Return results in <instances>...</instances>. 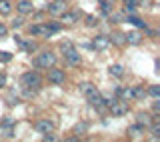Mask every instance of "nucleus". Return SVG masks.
<instances>
[{
  "label": "nucleus",
  "mask_w": 160,
  "mask_h": 142,
  "mask_svg": "<svg viewBox=\"0 0 160 142\" xmlns=\"http://www.w3.org/2000/svg\"><path fill=\"white\" fill-rule=\"evenodd\" d=\"M60 48H62V52H66V50L72 48V44H70V42H62V46H60Z\"/></svg>",
  "instance_id": "72a5a7b5"
},
{
  "label": "nucleus",
  "mask_w": 160,
  "mask_h": 142,
  "mask_svg": "<svg viewBox=\"0 0 160 142\" xmlns=\"http://www.w3.org/2000/svg\"><path fill=\"white\" fill-rule=\"evenodd\" d=\"M14 136V124L12 120H4L0 124V138H12Z\"/></svg>",
  "instance_id": "9d476101"
},
{
  "label": "nucleus",
  "mask_w": 160,
  "mask_h": 142,
  "mask_svg": "<svg viewBox=\"0 0 160 142\" xmlns=\"http://www.w3.org/2000/svg\"><path fill=\"white\" fill-rule=\"evenodd\" d=\"M40 84H42V76H40L38 72H24L22 74V86L24 88H34V90H38L40 88Z\"/></svg>",
  "instance_id": "f257e3e1"
},
{
  "label": "nucleus",
  "mask_w": 160,
  "mask_h": 142,
  "mask_svg": "<svg viewBox=\"0 0 160 142\" xmlns=\"http://www.w3.org/2000/svg\"><path fill=\"white\" fill-rule=\"evenodd\" d=\"M86 100H88L90 106H94V108H102V106H104V98H102V94H100L98 90L90 92V94L86 96Z\"/></svg>",
  "instance_id": "1a4fd4ad"
},
{
  "label": "nucleus",
  "mask_w": 160,
  "mask_h": 142,
  "mask_svg": "<svg viewBox=\"0 0 160 142\" xmlns=\"http://www.w3.org/2000/svg\"><path fill=\"white\" fill-rule=\"evenodd\" d=\"M96 24H98V18H96V16H92V14H88V16H86V26L94 28Z\"/></svg>",
  "instance_id": "c85d7f7f"
},
{
  "label": "nucleus",
  "mask_w": 160,
  "mask_h": 142,
  "mask_svg": "<svg viewBox=\"0 0 160 142\" xmlns=\"http://www.w3.org/2000/svg\"><path fill=\"white\" fill-rule=\"evenodd\" d=\"M4 36H8V26L0 22V38H4Z\"/></svg>",
  "instance_id": "473e14b6"
},
{
  "label": "nucleus",
  "mask_w": 160,
  "mask_h": 142,
  "mask_svg": "<svg viewBox=\"0 0 160 142\" xmlns=\"http://www.w3.org/2000/svg\"><path fill=\"white\" fill-rule=\"evenodd\" d=\"M134 90V98H144L146 96V90L142 88V86H136V88H132Z\"/></svg>",
  "instance_id": "bb28decb"
},
{
  "label": "nucleus",
  "mask_w": 160,
  "mask_h": 142,
  "mask_svg": "<svg viewBox=\"0 0 160 142\" xmlns=\"http://www.w3.org/2000/svg\"><path fill=\"white\" fill-rule=\"evenodd\" d=\"M36 132H40V134H50V132H54V122H50V120H38L36 122Z\"/></svg>",
  "instance_id": "0eeeda50"
},
{
  "label": "nucleus",
  "mask_w": 160,
  "mask_h": 142,
  "mask_svg": "<svg viewBox=\"0 0 160 142\" xmlns=\"http://www.w3.org/2000/svg\"><path fill=\"white\" fill-rule=\"evenodd\" d=\"M60 28H62V24H60V22H50V24H48V30H50L52 34H54V32H58Z\"/></svg>",
  "instance_id": "7c9ffc66"
},
{
  "label": "nucleus",
  "mask_w": 160,
  "mask_h": 142,
  "mask_svg": "<svg viewBox=\"0 0 160 142\" xmlns=\"http://www.w3.org/2000/svg\"><path fill=\"white\" fill-rule=\"evenodd\" d=\"M110 38V44H116V46H124L126 44V36H124L122 32H114L112 36H108Z\"/></svg>",
  "instance_id": "f3484780"
},
{
  "label": "nucleus",
  "mask_w": 160,
  "mask_h": 142,
  "mask_svg": "<svg viewBox=\"0 0 160 142\" xmlns=\"http://www.w3.org/2000/svg\"><path fill=\"white\" fill-rule=\"evenodd\" d=\"M100 8H102L104 14H110V12H112V8H110V2H108V0H100Z\"/></svg>",
  "instance_id": "cd10ccee"
},
{
  "label": "nucleus",
  "mask_w": 160,
  "mask_h": 142,
  "mask_svg": "<svg viewBox=\"0 0 160 142\" xmlns=\"http://www.w3.org/2000/svg\"><path fill=\"white\" fill-rule=\"evenodd\" d=\"M16 8H18L20 14H32L34 12V4L30 2V0H20L16 4Z\"/></svg>",
  "instance_id": "4468645a"
},
{
  "label": "nucleus",
  "mask_w": 160,
  "mask_h": 142,
  "mask_svg": "<svg viewBox=\"0 0 160 142\" xmlns=\"http://www.w3.org/2000/svg\"><path fill=\"white\" fill-rule=\"evenodd\" d=\"M160 110V102H158V98H156V102H154V112H158Z\"/></svg>",
  "instance_id": "c9c22d12"
},
{
  "label": "nucleus",
  "mask_w": 160,
  "mask_h": 142,
  "mask_svg": "<svg viewBox=\"0 0 160 142\" xmlns=\"http://www.w3.org/2000/svg\"><path fill=\"white\" fill-rule=\"evenodd\" d=\"M28 34L30 36H44V38L52 36V32L48 30V24H34V26L28 28Z\"/></svg>",
  "instance_id": "39448f33"
},
{
  "label": "nucleus",
  "mask_w": 160,
  "mask_h": 142,
  "mask_svg": "<svg viewBox=\"0 0 160 142\" xmlns=\"http://www.w3.org/2000/svg\"><path fill=\"white\" fill-rule=\"evenodd\" d=\"M96 90V86L94 84H90V82H80V92H82L84 96H88L90 92H94Z\"/></svg>",
  "instance_id": "4be33fe9"
},
{
  "label": "nucleus",
  "mask_w": 160,
  "mask_h": 142,
  "mask_svg": "<svg viewBox=\"0 0 160 142\" xmlns=\"http://www.w3.org/2000/svg\"><path fill=\"white\" fill-rule=\"evenodd\" d=\"M4 86H6V76L0 74V88H4Z\"/></svg>",
  "instance_id": "f704fd0d"
},
{
  "label": "nucleus",
  "mask_w": 160,
  "mask_h": 142,
  "mask_svg": "<svg viewBox=\"0 0 160 142\" xmlns=\"http://www.w3.org/2000/svg\"><path fill=\"white\" fill-rule=\"evenodd\" d=\"M122 4H124V12L128 14L136 12V0H122Z\"/></svg>",
  "instance_id": "412c9836"
},
{
  "label": "nucleus",
  "mask_w": 160,
  "mask_h": 142,
  "mask_svg": "<svg viewBox=\"0 0 160 142\" xmlns=\"http://www.w3.org/2000/svg\"><path fill=\"white\" fill-rule=\"evenodd\" d=\"M128 136H130V138H134V140H136V138H142V136H144V126L138 124V122L132 124L128 128Z\"/></svg>",
  "instance_id": "ddd939ff"
},
{
  "label": "nucleus",
  "mask_w": 160,
  "mask_h": 142,
  "mask_svg": "<svg viewBox=\"0 0 160 142\" xmlns=\"http://www.w3.org/2000/svg\"><path fill=\"white\" fill-rule=\"evenodd\" d=\"M136 122L142 124L144 128H148V126L154 122V118H152V114H148V112H140V114L136 116Z\"/></svg>",
  "instance_id": "2eb2a0df"
},
{
  "label": "nucleus",
  "mask_w": 160,
  "mask_h": 142,
  "mask_svg": "<svg viewBox=\"0 0 160 142\" xmlns=\"http://www.w3.org/2000/svg\"><path fill=\"white\" fill-rule=\"evenodd\" d=\"M120 96H122V100H132L134 98V90L132 88H122L120 90Z\"/></svg>",
  "instance_id": "393cba45"
},
{
  "label": "nucleus",
  "mask_w": 160,
  "mask_h": 142,
  "mask_svg": "<svg viewBox=\"0 0 160 142\" xmlns=\"http://www.w3.org/2000/svg\"><path fill=\"white\" fill-rule=\"evenodd\" d=\"M150 4V0H140V6H148Z\"/></svg>",
  "instance_id": "e433bc0d"
},
{
  "label": "nucleus",
  "mask_w": 160,
  "mask_h": 142,
  "mask_svg": "<svg viewBox=\"0 0 160 142\" xmlns=\"http://www.w3.org/2000/svg\"><path fill=\"white\" fill-rule=\"evenodd\" d=\"M126 22L134 24V26H136V28H140V30H148L146 22H144V20H140L138 16H134V14H128V16H126Z\"/></svg>",
  "instance_id": "dca6fc26"
},
{
  "label": "nucleus",
  "mask_w": 160,
  "mask_h": 142,
  "mask_svg": "<svg viewBox=\"0 0 160 142\" xmlns=\"http://www.w3.org/2000/svg\"><path fill=\"white\" fill-rule=\"evenodd\" d=\"M24 24V20H22V16H18V18H14L12 20V28H20Z\"/></svg>",
  "instance_id": "2f4dec72"
},
{
  "label": "nucleus",
  "mask_w": 160,
  "mask_h": 142,
  "mask_svg": "<svg viewBox=\"0 0 160 142\" xmlns=\"http://www.w3.org/2000/svg\"><path fill=\"white\" fill-rule=\"evenodd\" d=\"M10 60H12V54L6 50H0V62H10Z\"/></svg>",
  "instance_id": "c756f323"
},
{
  "label": "nucleus",
  "mask_w": 160,
  "mask_h": 142,
  "mask_svg": "<svg viewBox=\"0 0 160 142\" xmlns=\"http://www.w3.org/2000/svg\"><path fill=\"white\" fill-rule=\"evenodd\" d=\"M60 16H62V22H60L62 26H64V24H66V26H72V24H76L78 20H80V14L78 12H68V10H66V12H62Z\"/></svg>",
  "instance_id": "f8f14e48"
},
{
  "label": "nucleus",
  "mask_w": 160,
  "mask_h": 142,
  "mask_svg": "<svg viewBox=\"0 0 160 142\" xmlns=\"http://www.w3.org/2000/svg\"><path fill=\"white\" fill-rule=\"evenodd\" d=\"M108 16H110V22H114V24L126 22V16H124V14H120V12H110Z\"/></svg>",
  "instance_id": "5701e85b"
},
{
  "label": "nucleus",
  "mask_w": 160,
  "mask_h": 142,
  "mask_svg": "<svg viewBox=\"0 0 160 142\" xmlns=\"http://www.w3.org/2000/svg\"><path fill=\"white\" fill-rule=\"evenodd\" d=\"M86 130H88V124L86 122H78L76 126H74V132H76V136H82Z\"/></svg>",
  "instance_id": "b1692460"
},
{
  "label": "nucleus",
  "mask_w": 160,
  "mask_h": 142,
  "mask_svg": "<svg viewBox=\"0 0 160 142\" xmlns=\"http://www.w3.org/2000/svg\"><path fill=\"white\" fill-rule=\"evenodd\" d=\"M146 94H150V96H154V98H160V86H150V88L146 90Z\"/></svg>",
  "instance_id": "a878e982"
},
{
  "label": "nucleus",
  "mask_w": 160,
  "mask_h": 142,
  "mask_svg": "<svg viewBox=\"0 0 160 142\" xmlns=\"http://www.w3.org/2000/svg\"><path fill=\"white\" fill-rule=\"evenodd\" d=\"M34 64H36L38 68H50L56 64V54L54 52H40L38 58L34 60Z\"/></svg>",
  "instance_id": "f03ea898"
},
{
  "label": "nucleus",
  "mask_w": 160,
  "mask_h": 142,
  "mask_svg": "<svg viewBox=\"0 0 160 142\" xmlns=\"http://www.w3.org/2000/svg\"><path fill=\"white\" fill-rule=\"evenodd\" d=\"M110 46V38L108 36H104V34H98V36H94L92 40V48H96V50H106Z\"/></svg>",
  "instance_id": "9b49d317"
},
{
  "label": "nucleus",
  "mask_w": 160,
  "mask_h": 142,
  "mask_svg": "<svg viewBox=\"0 0 160 142\" xmlns=\"http://www.w3.org/2000/svg\"><path fill=\"white\" fill-rule=\"evenodd\" d=\"M48 80H50L52 84H58V86H62V84H64V80H66V76H64V70L50 66V70H48Z\"/></svg>",
  "instance_id": "20e7f679"
},
{
  "label": "nucleus",
  "mask_w": 160,
  "mask_h": 142,
  "mask_svg": "<svg viewBox=\"0 0 160 142\" xmlns=\"http://www.w3.org/2000/svg\"><path fill=\"white\" fill-rule=\"evenodd\" d=\"M124 36H126V42H128V44H134V46L142 42V36H140V32H128V34H124Z\"/></svg>",
  "instance_id": "6ab92c4d"
},
{
  "label": "nucleus",
  "mask_w": 160,
  "mask_h": 142,
  "mask_svg": "<svg viewBox=\"0 0 160 142\" xmlns=\"http://www.w3.org/2000/svg\"><path fill=\"white\" fill-rule=\"evenodd\" d=\"M110 112H112V116H124L128 112V100H122V98H116L112 104H110Z\"/></svg>",
  "instance_id": "7ed1b4c3"
},
{
  "label": "nucleus",
  "mask_w": 160,
  "mask_h": 142,
  "mask_svg": "<svg viewBox=\"0 0 160 142\" xmlns=\"http://www.w3.org/2000/svg\"><path fill=\"white\" fill-rule=\"evenodd\" d=\"M64 60H66L70 66H80V60L82 58H80V52H76L74 48H70V50L64 52Z\"/></svg>",
  "instance_id": "6e6552de"
},
{
  "label": "nucleus",
  "mask_w": 160,
  "mask_h": 142,
  "mask_svg": "<svg viewBox=\"0 0 160 142\" xmlns=\"http://www.w3.org/2000/svg\"><path fill=\"white\" fill-rule=\"evenodd\" d=\"M12 12V2L10 0H0V14L2 16H8Z\"/></svg>",
  "instance_id": "aec40b11"
},
{
  "label": "nucleus",
  "mask_w": 160,
  "mask_h": 142,
  "mask_svg": "<svg viewBox=\"0 0 160 142\" xmlns=\"http://www.w3.org/2000/svg\"><path fill=\"white\" fill-rule=\"evenodd\" d=\"M108 72H110V76H114V78H122L124 76V66L122 64H112V66L108 68Z\"/></svg>",
  "instance_id": "a211bd4d"
},
{
  "label": "nucleus",
  "mask_w": 160,
  "mask_h": 142,
  "mask_svg": "<svg viewBox=\"0 0 160 142\" xmlns=\"http://www.w3.org/2000/svg\"><path fill=\"white\" fill-rule=\"evenodd\" d=\"M66 2L64 0H54L52 4H48V12L52 14V16H60L62 12H66Z\"/></svg>",
  "instance_id": "423d86ee"
}]
</instances>
